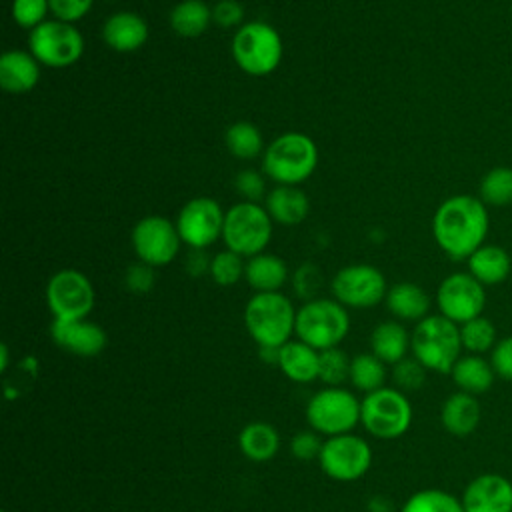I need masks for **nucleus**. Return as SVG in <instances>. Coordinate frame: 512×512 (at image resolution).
<instances>
[{
  "label": "nucleus",
  "instance_id": "37",
  "mask_svg": "<svg viewBox=\"0 0 512 512\" xmlns=\"http://www.w3.org/2000/svg\"><path fill=\"white\" fill-rule=\"evenodd\" d=\"M244 270H246V262L242 260V256L228 248H224L212 256L210 278L218 286H224V288L234 286L244 276Z\"/></svg>",
  "mask_w": 512,
  "mask_h": 512
},
{
  "label": "nucleus",
  "instance_id": "46",
  "mask_svg": "<svg viewBox=\"0 0 512 512\" xmlns=\"http://www.w3.org/2000/svg\"><path fill=\"white\" fill-rule=\"evenodd\" d=\"M490 364L498 378L512 380V336L500 338L490 350Z\"/></svg>",
  "mask_w": 512,
  "mask_h": 512
},
{
  "label": "nucleus",
  "instance_id": "32",
  "mask_svg": "<svg viewBox=\"0 0 512 512\" xmlns=\"http://www.w3.org/2000/svg\"><path fill=\"white\" fill-rule=\"evenodd\" d=\"M386 364L374 356L372 352H360L356 356H352L350 360V376H348V382L368 394V392H374L382 386H386Z\"/></svg>",
  "mask_w": 512,
  "mask_h": 512
},
{
  "label": "nucleus",
  "instance_id": "33",
  "mask_svg": "<svg viewBox=\"0 0 512 512\" xmlns=\"http://www.w3.org/2000/svg\"><path fill=\"white\" fill-rule=\"evenodd\" d=\"M478 198L486 206L504 208L512 204V168L510 166H494L488 170L478 186Z\"/></svg>",
  "mask_w": 512,
  "mask_h": 512
},
{
  "label": "nucleus",
  "instance_id": "20",
  "mask_svg": "<svg viewBox=\"0 0 512 512\" xmlns=\"http://www.w3.org/2000/svg\"><path fill=\"white\" fill-rule=\"evenodd\" d=\"M40 80V62L30 50H6L0 56V86L8 94H26Z\"/></svg>",
  "mask_w": 512,
  "mask_h": 512
},
{
  "label": "nucleus",
  "instance_id": "17",
  "mask_svg": "<svg viewBox=\"0 0 512 512\" xmlns=\"http://www.w3.org/2000/svg\"><path fill=\"white\" fill-rule=\"evenodd\" d=\"M50 336L58 348L80 358H94L108 344V336L104 328L88 318L52 320Z\"/></svg>",
  "mask_w": 512,
  "mask_h": 512
},
{
  "label": "nucleus",
  "instance_id": "38",
  "mask_svg": "<svg viewBox=\"0 0 512 512\" xmlns=\"http://www.w3.org/2000/svg\"><path fill=\"white\" fill-rule=\"evenodd\" d=\"M426 368L412 356V358H404L396 364H392V382L398 390L406 392H414L420 390L426 382Z\"/></svg>",
  "mask_w": 512,
  "mask_h": 512
},
{
  "label": "nucleus",
  "instance_id": "44",
  "mask_svg": "<svg viewBox=\"0 0 512 512\" xmlns=\"http://www.w3.org/2000/svg\"><path fill=\"white\" fill-rule=\"evenodd\" d=\"M244 6L238 0H218L212 6V24L218 28H240L244 22Z\"/></svg>",
  "mask_w": 512,
  "mask_h": 512
},
{
  "label": "nucleus",
  "instance_id": "41",
  "mask_svg": "<svg viewBox=\"0 0 512 512\" xmlns=\"http://www.w3.org/2000/svg\"><path fill=\"white\" fill-rule=\"evenodd\" d=\"M234 188L246 202L264 200L268 194L266 178L258 170H240L234 178Z\"/></svg>",
  "mask_w": 512,
  "mask_h": 512
},
{
  "label": "nucleus",
  "instance_id": "26",
  "mask_svg": "<svg viewBox=\"0 0 512 512\" xmlns=\"http://www.w3.org/2000/svg\"><path fill=\"white\" fill-rule=\"evenodd\" d=\"M244 278L254 292H280L288 280V266L280 256L260 252L246 260Z\"/></svg>",
  "mask_w": 512,
  "mask_h": 512
},
{
  "label": "nucleus",
  "instance_id": "45",
  "mask_svg": "<svg viewBox=\"0 0 512 512\" xmlns=\"http://www.w3.org/2000/svg\"><path fill=\"white\" fill-rule=\"evenodd\" d=\"M48 2L54 18L70 24L82 20L94 6V0H48Z\"/></svg>",
  "mask_w": 512,
  "mask_h": 512
},
{
  "label": "nucleus",
  "instance_id": "13",
  "mask_svg": "<svg viewBox=\"0 0 512 512\" xmlns=\"http://www.w3.org/2000/svg\"><path fill=\"white\" fill-rule=\"evenodd\" d=\"M330 292L346 308H374L384 302L388 284L382 270L372 264H348L340 268L332 282Z\"/></svg>",
  "mask_w": 512,
  "mask_h": 512
},
{
  "label": "nucleus",
  "instance_id": "40",
  "mask_svg": "<svg viewBox=\"0 0 512 512\" xmlns=\"http://www.w3.org/2000/svg\"><path fill=\"white\" fill-rule=\"evenodd\" d=\"M292 288L298 298L304 302L318 298V292L322 288V272L312 262L300 264L292 274Z\"/></svg>",
  "mask_w": 512,
  "mask_h": 512
},
{
  "label": "nucleus",
  "instance_id": "43",
  "mask_svg": "<svg viewBox=\"0 0 512 512\" xmlns=\"http://www.w3.org/2000/svg\"><path fill=\"white\" fill-rule=\"evenodd\" d=\"M322 436L318 432H314L312 428L308 430H298L292 438H290V452L294 458L298 460H318V454L322 450Z\"/></svg>",
  "mask_w": 512,
  "mask_h": 512
},
{
  "label": "nucleus",
  "instance_id": "36",
  "mask_svg": "<svg viewBox=\"0 0 512 512\" xmlns=\"http://www.w3.org/2000/svg\"><path fill=\"white\" fill-rule=\"evenodd\" d=\"M350 356L340 348H328L320 352V366H318V380L324 386H342L348 382L350 376Z\"/></svg>",
  "mask_w": 512,
  "mask_h": 512
},
{
  "label": "nucleus",
  "instance_id": "14",
  "mask_svg": "<svg viewBox=\"0 0 512 512\" xmlns=\"http://www.w3.org/2000/svg\"><path fill=\"white\" fill-rule=\"evenodd\" d=\"M130 242L136 258L154 268L168 266L182 246L176 222L158 214L140 218L132 228Z\"/></svg>",
  "mask_w": 512,
  "mask_h": 512
},
{
  "label": "nucleus",
  "instance_id": "48",
  "mask_svg": "<svg viewBox=\"0 0 512 512\" xmlns=\"http://www.w3.org/2000/svg\"><path fill=\"white\" fill-rule=\"evenodd\" d=\"M278 354H280V348H274V346H258V356L262 362L266 364H278Z\"/></svg>",
  "mask_w": 512,
  "mask_h": 512
},
{
  "label": "nucleus",
  "instance_id": "22",
  "mask_svg": "<svg viewBox=\"0 0 512 512\" xmlns=\"http://www.w3.org/2000/svg\"><path fill=\"white\" fill-rule=\"evenodd\" d=\"M280 372L296 382V384H308L318 380V366H320V352L302 340H288L280 346L278 364Z\"/></svg>",
  "mask_w": 512,
  "mask_h": 512
},
{
  "label": "nucleus",
  "instance_id": "29",
  "mask_svg": "<svg viewBox=\"0 0 512 512\" xmlns=\"http://www.w3.org/2000/svg\"><path fill=\"white\" fill-rule=\"evenodd\" d=\"M450 376L460 392L476 396L490 390L496 374L492 370L490 360L482 358L480 354H466L458 358Z\"/></svg>",
  "mask_w": 512,
  "mask_h": 512
},
{
  "label": "nucleus",
  "instance_id": "6",
  "mask_svg": "<svg viewBox=\"0 0 512 512\" xmlns=\"http://www.w3.org/2000/svg\"><path fill=\"white\" fill-rule=\"evenodd\" d=\"M350 332V314L334 298H314L296 310L294 334L318 352L336 348Z\"/></svg>",
  "mask_w": 512,
  "mask_h": 512
},
{
  "label": "nucleus",
  "instance_id": "24",
  "mask_svg": "<svg viewBox=\"0 0 512 512\" xmlns=\"http://www.w3.org/2000/svg\"><path fill=\"white\" fill-rule=\"evenodd\" d=\"M386 308L396 320L420 322L430 312L428 292L414 282H396L386 292Z\"/></svg>",
  "mask_w": 512,
  "mask_h": 512
},
{
  "label": "nucleus",
  "instance_id": "31",
  "mask_svg": "<svg viewBox=\"0 0 512 512\" xmlns=\"http://www.w3.org/2000/svg\"><path fill=\"white\" fill-rule=\"evenodd\" d=\"M224 144L228 152L238 160H254L266 150L262 132L248 120H238L230 124L224 132Z\"/></svg>",
  "mask_w": 512,
  "mask_h": 512
},
{
  "label": "nucleus",
  "instance_id": "27",
  "mask_svg": "<svg viewBox=\"0 0 512 512\" xmlns=\"http://www.w3.org/2000/svg\"><path fill=\"white\" fill-rule=\"evenodd\" d=\"M410 332L398 320H384L370 332V352L384 364H396L408 356Z\"/></svg>",
  "mask_w": 512,
  "mask_h": 512
},
{
  "label": "nucleus",
  "instance_id": "2",
  "mask_svg": "<svg viewBox=\"0 0 512 512\" xmlns=\"http://www.w3.org/2000/svg\"><path fill=\"white\" fill-rule=\"evenodd\" d=\"M462 350L460 326L442 314H428L410 332V352L430 372L450 374Z\"/></svg>",
  "mask_w": 512,
  "mask_h": 512
},
{
  "label": "nucleus",
  "instance_id": "30",
  "mask_svg": "<svg viewBox=\"0 0 512 512\" xmlns=\"http://www.w3.org/2000/svg\"><path fill=\"white\" fill-rule=\"evenodd\" d=\"M170 28L182 38H198L212 24V6L204 0H182L168 16Z\"/></svg>",
  "mask_w": 512,
  "mask_h": 512
},
{
  "label": "nucleus",
  "instance_id": "50",
  "mask_svg": "<svg viewBox=\"0 0 512 512\" xmlns=\"http://www.w3.org/2000/svg\"><path fill=\"white\" fill-rule=\"evenodd\" d=\"M8 368V346L2 344L0 346V370L4 372Z\"/></svg>",
  "mask_w": 512,
  "mask_h": 512
},
{
  "label": "nucleus",
  "instance_id": "47",
  "mask_svg": "<svg viewBox=\"0 0 512 512\" xmlns=\"http://www.w3.org/2000/svg\"><path fill=\"white\" fill-rule=\"evenodd\" d=\"M210 262H212V256H208L206 250L190 248L184 260V268L192 278H200L204 274H210Z\"/></svg>",
  "mask_w": 512,
  "mask_h": 512
},
{
  "label": "nucleus",
  "instance_id": "3",
  "mask_svg": "<svg viewBox=\"0 0 512 512\" xmlns=\"http://www.w3.org/2000/svg\"><path fill=\"white\" fill-rule=\"evenodd\" d=\"M318 166V148L304 132H284L276 136L262 154V172L284 186H298L308 180Z\"/></svg>",
  "mask_w": 512,
  "mask_h": 512
},
{
  "label": "nucleus",
  "instance_id": "42",
  "mask_svg": "<svg viewBox=\"0 0 512 512\" xmlns=\"http://www.w3.org/2000/svg\"><path fill=\"white\" fill-rule=\"evenodd\" d=\"M156 268L140 260L132 262L124 270V286L134 294H148L156 284Z\"/></svg>",
  "mask_w": 512,
  "mask_h": 512
},
{
  "label": "nucleus",
  "instance_id": "10",
  "mask_svg": "<svg viewBox=\"0 0 512 512\" xmlns=\"http://www.w3.org/2000/svg\"><path fill=\"white\" fill-rule=\"evenodd\" d=\"M28 50L48 68H68L82 58L84 36L74 24L48 18L28 34Z\"/></svg>",
  "mask_w": 512,
  "mask_h": 512
},
{
  "label": "nucleus",
  "instance_id": "5",
  "mask_svg": "<svg viewBox=\"0 0 512 512\" xmlns=\"http://www.w3.org/2000/svg\"><path fill=\"white\" fill-rule=\"evenodd\" d=\"M230 52L242 72L262 78L272 74L280 66L284 46L274 26L262 20H252L236 28Z\"/></svg>",
  "mask_w": 512,
  "mask_h": 512
},
{
  "label": "nucleus",
  "instance_id": "49",
  "mask_svg": "<svg viewBox=\"0 0 512 512\" xmlns=\"http://www.w3.org/2000/svg\"><path fill=\"white\" fill-rule=\"evenodd\" d=\"M366 512H394V508H392V504H390L386 498L376 496V498L370 500Z\"/></svg>",
  "mask_w": 512,
  "mask_h": 512
},
{
  "label": "nucleus",
  "instance_id": "11",
  "mask_svg": "<svg viewBox=\"0 0 512 512\" xmlns=\"http://www.w3.org/2000/svg\"><path fill=\"white\" fill-rule=\"evenodd\" d=\"M46 304L54 320H82L92 312L96 292L84 272L64 268L50 276L46 284Z\"/></svg>",
  "mask_w": 512,
  "mask_h": 512
},
{
  "label": "nucleus",
  "instance_id": "39",
  "mask_svg": "<svg viewBox=\"0 0 512 512\" xmlns=\"http://www.w3.org/2000/svg\"><path fill=\"white\" fill-rule=\"evenodd\" d=\"M50 2L48 0H12V20L32 32L36 26L48 20Z\"/></svg>",
  "mask_w": 512,
  "mask_h": 512
},
{
  "label": "nucleus",
  "instance_id": "9",
  "mask_svg": "<svg viewBox=\"0 0 512 512\" xmlns=\"http://www.w3.org/2000/svg\"><path fill=\"white\" fill-rule=\"evenodd\" d=\"M272 240V218L258 202L240 200L230 206L224 216L222 242L228 250L244 256L266 252Z\"/></svg>",
  "mask_w": 512,
  "mask_h": 512
},
{
  "label": "nucleus",
  "instance_id": "51",
  "mask_svg": "<svg viewBox=\"0 0 512 512\" xmlns=\"http://www.w3.org/2000/svg\"><path fill=\"white\" fill-rule=\"evenodd\" d=\"M2 512H8V510H2Z\"/></svg>",
  "mask_w": 512,
  "mask_h": 512
},
{
  "label": "nucleus",
  "instance_id": "12",
  "mask_svg": "<svg viewBox=\"0 0 512 512\" xmlns=\"http://www.w3.org/2000/svg\"><path fill=\"white\" fill-rule=\"evenodd\" d=\"M320 470L336 482L360 480L372 466V446L358 434H338L324 440L318 454Z\"/></svg>",
  "mask_w": 512,
  "mask_h": 512
},
{
  "label": "nucleus",
  "instance_id": "18",
  "mask_svg": "<svg viewBox=\"0 0 512 512\" xmlns=\"http://www.w3.org/2000/svg\"><path fill=\"white\" fill-rule=\"evenodd\" d=\"M464 512H512V482L496 472L472 478L460 498Z\"/></svg>",
  "mask_w": 512,
  "mask_h": 512
},
{
  "label": "nucleus",
  "instance_id": "4",
  "mask_svg": "<svg viewBox=\"0 0 512 512\" xmlns=\"http://www.w3.org/2000/svg\"><path fill=\"white\" fill-rule=\"evenodd\" d=\"M244 326L258 346L280 348L296 326V308L282 292H254L244 306Z\"/></svg>",
  "mask_w": 512,
  "mask_h": 512
},
{
  "label": "nucleus",
  "instance_id": "25",
  "mask_svg": "<svg viewBox=\"0 0 512 512\" xmlns=\"http://www.w3.org/2000/svg\"><path fill=\"white\" fill-rule=\"evenodd\" d=\"M468 272L484 286L502 284L512 270L510 254L498 244H482L468 260Z\"/></svg>",
  "mask_w": 512,
  "mask_h": 512
},
{
  "label": "nucleus",
  "instance_id": "15",
  "mask_svg": "<svg viewBox=\"0 0 512 512\" xmlns=\"http://www.w3.org/2000/svg\"><path fill=\"white\" fill-rule=\"evenodd\" d=\"M436 306L444 318L460 326L482 316L486 306V286L470 272H452L436 290Z\"/></svg>",
  "mask_w": 512,
  "mask_h": 512
},
{
  "label": "nucleus",
  "instance_id": "19",
  "mask_svg": "<svg viewBox=\"0 0 512 512\" xmlns=\"http://www.w3.org/2000/svg\"><path fill=\"white\" fill-rule=\"evenodd\" d=\"M102 40L116 52H134L148 40V24L136 12H114L102 24Z\"/></svg>",
  "mask_w": 512,
  "mask_h": 512
},
{
  "label": "nucleus",
  "instance_id": "7",
  "mask_svg": "<svg viewBox=\"0 0 512 512\" xmlns=\"http://www.w3.org/2000/svg\"><path fill=\"white\" fill-rule=\"evenodd\" d=\"M360 424L378 440H396L412 424V404L396 386H382L360 400Z\"/></svg>",
  "mask_w": 512,
  "mask_h": 512
},
{
  "label": "nucleus",
  "instance_id": "21",
  "mask_svg": "<svg viewBox=\"0 0 512 512\" xmlns=\"http://www.w3.org/2000/svg\"><path fill=\"white\" fill-rule=\"evenodd\" d=\"M264 208L272 222L282 226H296L306 220L310 212V200L298 186L276 184L264 198Z\"/></svg>",
  "mask_w": 512,
  "mask_h": 512
},
{
  "label": "nucleus",
  "instance_id": "34",
  "mask_svg": "<svg viewBox=\"0 0 512 512\" xmlns=\"http://www.w3.org/2000/svg\"><path fill=\"white\" fill-rule=\"evenodd\" d=\"M400 512H464L460 498L440 488H424L408 496Z\"/></svg>",
  "mask_w": 512,
  "mask_h": 512
},
{
  "label": "nucleus",
  "instance_id": "28",
  "mask_svg": "<svg viewBox=\"0 0 512 512\" xmlns=\"http://www.w3.org/2000/svg\"><path fill=\"white\" fill-rule=\"evenodd\" d=\"M238 448L252 462H268L280 450V434L270 422L254 420L238 432Z\"/></svg>",
  "mask_w": 512,
  "mask_h": 512
},
{
  "label": "nucleus",
  "instance_id": "8",
  "mask_svg": "<svg viewBox=\"0 0 512 512\" xmlns=\"http://www.w3.org/2000/svg\"><path fill=\"white\" fill-rule=\"evenodd\" d=\"M304 414L320 436L348 434L360 424V398L344 386H324L308 398Z\"/></svg>",
  "mask_w": 512,
  "mask_h": 512
},
{
  "label": "nucleus",
  "instance_id": "23",
  "mask_svg": "<svg viewBox=\"0 0 512 512\" xmlns=\"http://www.w3.org/2000/svg\"><path fill=\"white\" fill-rule=\"evenodd\" d=\"M480 416L482 410L476 396L460 390L450 394L440 408V422L444 430L456 438L470 436L478 428Z\"/></svg>",
  "mask_w": 512,
  "mask_h": 512
},
{
  "label": "nucleus",
  "instance_id": "1",
  "mask_svg": "<svg viewBox=\"0 0 512 512\" xmlns=\"http://www.w3.org/2000/svg\"><path fill=\"white\" fill-rule=\"evenodd\" d=\"M488 228V206L472 194L446 198L432 216V236L438 248L452 260H468L486 244Z\"/></svg>",
  "mask_w": 512,
  "mask_h": 512
},
{
  "label": "nucleus",
  "instance_id": "35",
  "mask_svg": "<svg viewBox=\"0 0 512 512\" xmlns=\"http://www.w3.org/2000/svg\"><path fill=\"white\" fill-rule=\"evenodd\" d=\"M460 340L462 348L468 354H484L494 348L496 340V326L486 316H476L464 324H460Z\"/></svg>",
  "mask_w": 512,
  "mask_h": 512
},
{
  "label": "nucleus",
  "instance_id": "16",
  "mask_svg": "<svg viewBox=\"0 0 512 512\" xmlns=\"http://www.w3.org/2000/svg\"><path fill=\"white\" fill-rule=\"evenodd\" d=\"M224 216L226 212L222 206L210 196H196L188 200L174 220L182 244L188 248L206 250L218 238H222Z\"/></svg>",
  "mask_w": 512,
  "mask_h": 512
}]
</instances>
